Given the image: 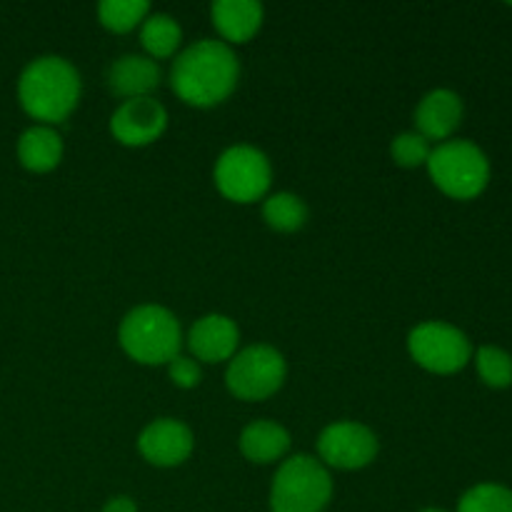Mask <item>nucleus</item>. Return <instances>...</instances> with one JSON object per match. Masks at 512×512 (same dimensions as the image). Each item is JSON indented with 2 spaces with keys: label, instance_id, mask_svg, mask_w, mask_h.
<instances>
[{
  "label": "nucleus",
  "instance_id": "1",
  "mask_svg": "<svg viewBox=\"0 0 512 512\" xmlns=\"http://www.w3.org/2000/svg\"><path fill=\"white\" fill-rule=\"evenodd\" d=\"M238 75L240 63L230 45L220 40H200L175 58L170 85L188 105L210 108L233 93Z\"/></svg>",
  "mask_w": 512,
  "mask_h": 512
},
{
  "label": "nucleus",
  "instance_id": "2",
  "mask_svg": "<svg viewBox=\"0 0 512 512\" xmlns=\"http://www.w3.org/2000/svg\"><path fill=\"white\" fill-rule=\"evenodd\" d=\"M18 100L30 118L40 123H60L80 100V75L58 55H43L20 73Z\"/></svg>",
  "mask_w": 512,
  "mask_h": 512
},
{
  "label": "nucleus",
  "instance_id": "3",
  "mask_svg": "<svg viewBox=\"0 0 512 512\" xmlns=\"http://www.w3.org/2000/svg\"><path fill=\"white\" fill-rule=\"evenodd\" d=\"M180 323L160 305H140L120 323V345L143 365H163L178 358Z\"/></svg>",
  "mask_w": 512,
  "mask_h": 512
},
{
  "label": "nucleus",
  "instance_id": "4",
  "mask_svg": "<svg viewBox=\"0 0 512 512\" xmlns=\"http://www.w3.org/2000/svg\"><path fill=\"white\" fill-rule=\"evenodd\" d=\"M333 495L325 465L310 455H293L280 465L270 490L273 512H323Z\"/></svg>",
  "mask_w": 512,
  "mask_h": 512
},
{
  "label": "nucleus",
  "instance_id": "5",
  "mask_svg": "<svg viewBox=\"0 0 512 512\" xmlns=\"http://www.w3.org/2000/svg\"><path fill=\"white\" fill-rule=\"evenodd\" d=\"M428 170L433 183L455 200L478 198L490 180V163L470 140H445L430 150Z\"/></svg>",
  "mask_w": 512,
  "mask_h": 512
},
{
  "label": "nucleus",
  "instance_id": "6",
  "mask_svg": "<svg viewBox=\"0 0 512 512\" xmlns=\"http://www.w3.org/2000/svg\"><path fill=\"white\" fill-rule=\"evenodd\" d=\"M408 350L420 368L438 375L458 373L473 355L468 335L455 325L440 323V320H428V323L413 328L408 338Z\"/></svg>",
  "mask_w": 512,
  "mask_h": 512
},
{
  "label": "nucleus",
  "instance_id": "7",
  "mask_svg": "<svg viewBox=\"0 0 512 512\" xmlns=\"http://www.w3.org/2000/svg\"><path fill=\"white\" fill-rule=\"evenodd\" d=\"M285 360L270 345H250L243 353L235 355L225 373L230 393L240 400H263L270 398L283 385Z\"/></svg>",
  "mask_w": 512,
  "mask_h": 512
},
{
  "label": "nucleus",
  "instance_id": "8",
  "mask_svg": "<svg viewBox=\"0 0 512 512\" xmlns=\"http://www.w3.org/2000/svg\"><path fill=\"white\" fill-rule=\"evenodd\" d=\"M270 163L253 145H233L215 165V185L235 203L260 200L270 188Z\"/></svg>",
  "mask_w": 512,
  "mask_h": 512
},
{
  "label": "nucleus",
  "instance_id": "9",
  "mask_svg": "<svg viewBox=\"0 0 512 512\" xmlns=\"http://www.w3.org/2000/svg\"><path fill=\"white\" fill-rule=\"evenodd\" d=\"M318 453L330 468L358 470L365 468L378 455V438L360 423H333L320 433Z\"/></svg>",
  "mask_w": 512,
  "mask_h": 512
},
{
  "label": "nucleus",
  "instance_id": "10",
  "mask_svg": "<svg viewBox=\"0 0 512 512\" xmlns=\"http://www.w3.org/2000/svg\"><path fill=\"white\" fill-rule=\"evenodd\" d=\"M168 125V113L155 98H133L125 100L110 118V133L123 145H148L163 135Z\"/></svg>",
  "mask_w": 512,
  "mask_h": 512
},
{
  "label": "nucleus",
  "instance_id": "11",
  "mask_svg": "<svg viewBox=\"0 0 512 512\" xmlns=\"http://www.w3.org/2000/svg\"><path fill=\"white\" fill-rule=\"evenodd\" d=\"M138 448L148 463L158 468H173L185 463L193 453V433L180 420L160 418L140 433Z\"/></svg>",
  "mask_w": 512,
  "mask_h": 512
},
{
  "label": "nucleus",
  "instance_id": "12",
  "mask_svg": "<svg viewBox=\"0 0 512 512\" xmlns=\"http://www.w3.org/2000/svg\"><path fill=\"white\" fill-rule=\"evenodd\" d=\"M463 120V100L448 88H438L420 100L415 110V125L425 140H445Z\"/></svg>",
  "mask_w": 512,
  "mask_h": 512
},
{
  "label": "nucleus",
  "instance_id": "13",
  "mask_svg": "<svg viewBox=\"0 0 512 512\" xmlns=\"http://www.w3.org/2000/svg\"><path fill=\"white\" fill-rule=\"evenodd\" d=\"M238 325L225 315H205L190 328L188 345L195 358L203 363H220V360L233 358L238 348Z\"/></svg>",
  "mask_w": 512,
  "mask_h": 512
},
{
  "label": "nucleus",
  "instance_id": "14",
  "mask_svg": "<svg viewBox=\"0 0 512 512\" xmlns=\"http://www.w3.org/2000/svg\"><path fill=\"white\" fill-rule=\"evenodd\" d=\"M158 83L160 68L153 58H145V55H123L115 60L108 75L110 90L125 100L148 98V93L158 88Z\"/></svg>",
  "mask_w": 512,
  "mask_h": 512
},
{
  "label": "nucleus",
  "instance_id": "15",
  "mask_svg": "<svg viewBox=\"0 0 512 512\" xmlns=\"http://www.w3.org/2000/svg\"><path fill=\"white\" fill-rule=\"evenodd\" d=\"M213 25L230 43H245L263 23V5L258 0H218L210 8Z\"/></svg>",
  "mask_w": 512,
  "mask_h": 512
},
{
  "label": "nucleus",
  "instance_id": "16",
  "mask_svg": "<svg viewBox=\"0 0 512 512\" xmlns=\"http://www.w3.org/2000/svg\"><path fill=\"white\" fill-rule=\"evenodd\" d=\"M63 158V140L48 125H33L18 140V160L33 173H48Z\"/></svg>",
  "mask_w": 512,
  "mask_h": 512
},
{
  "label": "nucleus",
  "instance_id": "17",
  "mask_svg": "<svg viewBox=\"0 0 512 512\" xmlns=\"http://www.w3.org/2000/svg\"><path fill=\"white\" fill-rule=\"evenodd\" d=\"M290 448V435L283 425L273 420H255L240 435V450L253 463H273Z\"/></svg>",
  "mask_w": 512,
  "mask_h": 512
},
{
  "label": "nucleus",
  "instance_id": "18",
  "mask_svg": "<svg viewBox=\"0 0 512 512\" xmlns=\"http://www.w3.org/2000/svg\"><path fill=\"white\" fill-rule=\"evenodd\" d=\"M180 38H183L180 25L165 13L148 15L143 20V28H140V43H143V48L153 58H168V55H173L175 48L180 45Z\"/></svg>",
  "mask_w": 512,
  "mask_h": 512
},
{
  "label": "nucleus",
  "instance_id": "19",
  "mask_svg": "<svg viewBox=\"0 0 512 512\" xmlns=\"http://www.w3.org/2000/svg\"><path fill=\"white\" fill-rule=\"evenodd\" d=\"M265 223L280 233H295L308 220V208L303 200L293 193H275L263 205Z\"/></svg>",
  "mask_w": 512,
  "mask_h": 512
},
{
  "label": "nucleus",
  "instance_id": "20",
  "mask_svg": "<svg viewBox=\"0 0 512 512\" xmlns=\"http://www.w3.org/2000/svg\"><path fill=\"white\" fill-rule=\"evenodd\" d=\"M98 18L113 33H128L148 18L145 0H105L98 5Z\"/></svg>",
  "mask_w": 512,
  "mask_h": 512
},
{
  "label": "nucleus",
  "instance_id": "21",
  "mask_svg": "<svg viewBox=\"0 0 512 512\" xmlns=\"http://www.w3.org/2000/svg\"><path fill=\"white\" fill-rule=\"evenodd\" d=\"M458 512H512V490L495 483L475 485L460 498Z\"/></svg>",
  "mask_w": 512,
  "mask_h": 512
},
{
  "label": "nucleus",
  "instance_id": "22",
  "mask_svg": "<svg viewBox=\"0 0 512 512\" xmlns=\"http://www.w3.org/2000/svg\"><path fill=\"white\" fill-rule=\"evenodd\" d=\"M475 365H478L483 383L490 388H510L512 385V355L505 353L503 348L483 345L475 355Z\"/></svg>",
  "mask_w": 512,
  "mask_h": 512
},
{
  "label": "nucleus",
  "instance_id": "23",
  "mask_svg": "<svg viewBox=\"0 0 512 512\" xmlns=\"http://www.w3.org/2000/svg\"><path fill=\"white\" fill-rule=\"evenodd\" d=\"M393 158L403 168H418L428 163L430 143L420 133H403L393 140Z\"/></svg>",
  "mask_w": 512,
  "mask_h": 512
},
{
  "label": "nucleus",
  "instance_id": "24",
  "mask_svg": "<svg viewBox=\"0 0 512 512\" xmlns=\"http://www.w3.org/2000/svg\"><path fill=\"white\" fill-rule=\"evenodd\" d=\"M168 370H170V380H173L178 388L190 390V388H195V385L200 383L198 363H195V360H190V358H183V355H178V358L170 360Z\"/></svg>",
  "mask_w": 512,
  "mask_h": 512
},
{
  "label": "nucleus",
  "instance_id": "25",
  "mask_svg": "<svg viewBox=\"0 0 512 512\" xmlns=\"http://www.w3.org/2000/svg\"><path fill=\"white\" fill-rule=\"evenodd\" d=\"M103 512H138V508H135V503L130 498L118 495V498L108 500V505H105Z\"/></svg>",
  "mask_w": 512,
  "mask_h": 512
},
{
  "label": "nucleus",
  "instance_id": "26",
  "mask_svg": "<svg viewBox=\"0 0 512 512\" xmlns=\"http://www.w3.org/2000/svg\"><path fill=\"white\" fill-rule=\"evenodd\" d=\"M423 512H445V510H438V508H428V510H423Z\"/></svg>",
  "mask_w": 512,
  "mask_h": 512
}]
</instances>
